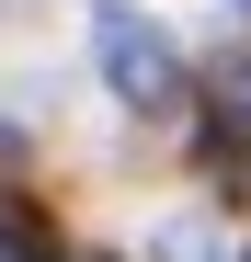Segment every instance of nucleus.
Instances as JSON below:
<instances>
[{
  "mask_svg": "<svg viewBox=\"0 0 251 262\" xmlns=\"http://www.w3.org/2000/svg\"><path fill=\"white\" fill-rule=\"evenodd\" d=\"M160 69H172V57H160V34L114 23V80H126V92H160Z\"/></svg>",
  "mask_w": 251,
  "mask_h": 262,
  "instance_id": "obj_1",
  "label": "nucleus"
}]
</instances>
